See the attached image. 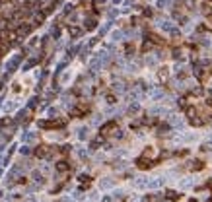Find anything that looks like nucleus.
Here are the masks:
<instances>
[{
    "label": "nucleus",
    "mask_w": 212,
    "mask_h": 202,
    "mask_svg": "<svg viewBox=\"0 0 212 202\" xmlns=\"http://www.w3.org/2000/svg\"><path fill=\"white\" fill-rule=\"evenodd\" d=\"M161 185H164V179L161 177H156V179H150L146 183V189H160Z\"/></svg>",
    "instance_id": "1"
},
{
    "label": "nucleus",
    "mask_w": 212,
    "mask_h": 202,
    "mask_svg": "<svg viewBox=\"0 0 212 202\" xmlns=\"http://www.w3.org/2000/svg\"><path fill=\"white\" fill-rule=\"evenodd\" d=\"M146 183H148L146 177H138V179L134 181V187L136 189H146Z\"/></svg>",
    "instance_id": "2"
},
{
    "label": "nucleus",
    "mask_w": 212,
    "mask_h": 202,
    "mask_svg": "<svg viewBox=\"0 0 212 202\" xmlns=\"http://www.w3.org/2000/svg\"><path fill=\"white\" fill-rule=\"evenodd\" d=\"M99 187H101V189H109V187H113V181H111V179H103V181L99 183Z\"/></svg>",
    "instance_id": "3"
},
{
    "label": "nucleus",
    "mask_w": 212,
    "mask_h": 202,
    "mask_svg": "<svg viewBox=\"0 0 212 202\" xmlns=\"http://www.w3.org/2000/svg\"><path fill=\"white\" fill-rule=\"evenodd\" d=\"M191 185H193V179H183L181 181V189H191Z\"/></svg>",
    "instance_id": "4"
},
{
    "label": "nucleus",
    "mask_w": 212,
    "mask_h": 202,
    "mask_svg": "<svg viewBox=\"0 0 212 202\" xmlns=\"http://www.w3.org/2000/svg\"><path fill=\"white\" fill-rule=\"evenodd\" d=\"M161 29H166V31H171V29H173V26H171L169 21H164V23H161Z\"/></svg>",
    "instance_id": "5"
}]
</instances>
